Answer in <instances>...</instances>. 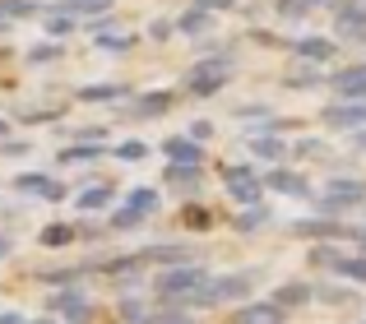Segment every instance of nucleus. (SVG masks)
<instances>
[{
	"mask_svg": "<svg viewBox=\"0 0 366 324\" xmlns=\"http://www.w3.org/2000/svg\"><path fill=\"white\" fill-rule=\"evenodd\" d=\"M287 320L292 315L274 297H246V301H237V315H232V324H287Z\"/></svg>",
	"mask_w": 366,
	"mask_h": 324,
	"instance_id": "obj_15",
	"label": "nucleus"
},
{
	"mask_svg": "<svg viewBox=\"0 0 366 324\" xmlns=\"http://www.w3.org/2000/svg\"><path fill=\"white\" fill-rule=\"evenodd\" d=\"M269 223H274V204H269V199L237 208V218H232V227H237V232H259V227H269Z\"/></svg>",
	"mask_w": 366,
	"mask_h": 324,
	"instance_id": "obj_31",
	"label": "nucleus"
},
{
	"mask_svg": "<svg viewBox=\"0 0 366 324\" xmlns=\"http://www.w3.org/2000/svg\"><path fill=\"white\" fill-rule=\"evenodd\" d=\"M9 130H14V121H5V116H0V139H5Z\"/></svg>",
	"mask_w": 366,
	"mask_h": 324,
	"instance_id": "obj_56",
	"label": "nucleus"
},
{
	"mask_svg": "<svg viewBox=\"0 0 366 324\" xmlns=\"http://www.w3.org/2000/svg\"><path fill=\"white\" fill-rule=\"evenodd\" d=\"M287 232H292L297 241H352V223H343V218H325V213L297 218Z\"/></svg>",
	"mask_w": 366,
	"mask_h": 324,
	"instance_id": "obj_11",
	"label": "nucleus"
},
{
	"mask_svg": "<svg viewBox=\"0 0 366 324\" xmlns=\"http://www.w3.org/2000/svg\"><path fill=\"white\" fill-rule=\"evenodd\" d=\"M139 260L144 269H167V264L195 260V250H190V241H153V245H139Z\"/></svg>",
	"mask_w": 366,
	"mask_h": 324,
	"instance_id": "obj_18",
	"label": "nucleus"
},
{
	"mask_svg": "<svg viewBox=\"0 0 366 324\" xmlns=\"http://www.w3.org/2000/svg\"><path fill=\"white\" fill-rule=\"evenodd\" d=\"M46 310H51L61 324H93V320H98V301L84 292V283L51 288V292H46Z\"/></svg>",
	"mask_w": 366,
	"mask_h": 324,
	"instance_id": "obj_6",
	"label": "nucleus"
},
{
	"mask_svg": "<svg viewBox=\"0 0 366 324\" xmlns=\"http://www.w3.org/2000/svg\"><path fill=\"white\" fill-rule=\"evenodd\" d=\"M320 126L330 135H348V130L366 126V98H334L320 107Z\"/></svg>",
	"mask_w": 366,
	"mask_h": 324,
	"instance_id": "obj_9",
	"label": "nucleus"
},
{
	"mask_svg": "<svg viewBox=\"0 0 366 324\" xmlns=\"http://www.w3.org/2000/svg\"><path fill=\"white\" fill-rule=\"evenodd\" d=\"M287 56H292V61L325 65V70H330L334 56H339V37H325V33H297L292 42H287Z\"/></svg>",
	"mask_w": 366,
	"mask_h": 324,
	"instance_id": "obj_12",
	"label": "nucleus"
},
{
	"mask_svg": "<svg viewBox=\"0 0 366 324\" xmlns=\"http://www.w3.org/2000/svg\"><path fill=\"white\" fill-rule=\"evenodd\" d=\"M246 153L259 162V167H274V162H287V135H255V130H246L242 135Z\"/></svg>",
	"mask_w": 366,
	"mask_h": 324,
	"instance_id": "obj_16",
	"label": "nucleus"
},
{
	"mask_svg": "<svg viewBox=\"0 0 366 324\" xmlns=\"http://www.w3.org/2000/svg\"><path fill=\"white\" fill-rule=\"evenodd\" d=\"M269 297L278 301V306L287 310V315H297V310H306V306H315V292H311V278H283Z\"/></svg>",
	"mask_w": 366,
	"mask_h": 324,
	"instance_id": "obj_19",
	"label": "nucleus"
},
{
	"mask_svg": "<svg viewBox=\"0 0 366 324\" xmlns=\"http://www.w3.org/2000/svg\"><path fill=\"white\" fill-rule=\"evenodd\" d=\"M107 158V144H93V139H70V144L56 153V167H89V162Z\"/></svg>",
	"mask_w": 366,
	"mask_h": 324,
	"instance_id": "obj_24",
	"label": "nucleus"
},
{
	"mask_svg": "<svg viewBox=\"0 0 366 324\" xmlns=\"http://www.w3.org/2000/svg\"><path fill=\"white\" fill-rule=\"evenodd\" d=\"M9 186H14L19 195L37 199V204H61V199L70 195V190H65V181H56V171H46V167H19Z\"/></svg>",
	"mask_w": 366,
	"mask_h": 324,
	"instance_id": "obj_7",
	"label": "nucleus"
},
{
	"mask_svg": "<svg viewBox=\"0 0 366 324\" xmlns=\"http://www.w3.org/2000/svg\"><path fill=\"white\" fill-rule=\"evenodd\" d=\"M352 42H357V46H366V28H357V33H352Z\"/></svg>",
	"mask_w": 366,
	"mask_h": 324,
	"instance_id": "obj_57",
	"label": "nucleus"
},
{
	"mask_svg": "<svg viewBox=\"0 0 366 324\" xmlns=\"http://www.w3.org/2000/svg\"><path fill=\"white\" fill-rule=\"evenodd\" d=\"M186 135H190V139H199V144H209V139L218 135V126H214V121H204V116H199V121H190V130H186Z\"/></svg>",
	"mask_w": 366,
	"mask_h": 324,
	"instance_id": "obj_48",
	"label": "nucleus"
},
{
	"mask_svg": "<svg viewBox=\"0 0 366 324\" xmlns=\"http://www.w3.org/2000/svg\"><path fill=\"white\" fill-rule=\"evenodd\" d=\"M0 324H28L24 310H0Z\"/></svg>",
	"mask_w": 366,
	"mask_h": 324,
	"instance_id": "obj_52",
	"label": "nucleus"
},
{
	"mask_svg": "<svg viewBox=\"0 0 366 324\" xmlns=\"http://www.w3.org/2000/svg\"><path fill=\"white\" fill-rule=\"evenodd\" d=\"M259 288V269H232V273H209L204 288L190 297V306H237V301L255 297Z\"/></svg>",
	"mask_w": 366,
	"mask_h": 324,
	"instance_id": "obj_2",
	"label": "nucleus"
},
{
	"mask_svg": "<svg viewBox=\"0 0 366 324\" xmlns=\"http://www.w3.org/2000/svg\"><path fill=\"white\" fill-rule=\"evenodd\" d=\"M162 208V190L158 186H134L125 190L117 204L107 208V232H134V227H144L153 213Z\"/></svg>",
	"mask_w": 366,
	"mask_h": 324,
	"instance_id": "obj_4",
	"label": "nucleus"
},
{
	"mask_svg": "<svg viewBox=\"0 0 366 324\" xmlns=\"http://www.w3.org/2000/svg\"><path fill=\"white\" fill-rule=\"evenodd\" d=\"M79 241V223H42L37 227V245L42 250H70Z\"/></svg>",
	"mask_w": 366,
	"mask_h": 324,
	"instance_id": "obj_29",
	"label": "nucleus"
},
{
	"mask_svg": "<svg viewBox=\"0 0 366 324\" xmlns=\"http://www.w3.org/2000/svg\"><path fill=\"white\" fill-rule=\"evenodd\" d=\"M162 158H167V162H181V167H204V162H209L204 144H199V139H190V135H167V139H162Z\"/></svg>",
	"mask_w": 366,
	"mask_h": 324,
	"instance_id": "obj_20",
	"label": "nucleus"
},
{
	"mask_svg": "<svg viewBox=\"0 0 366 324\" xmlns=\"http://www.w3.org/2000/svg\"><path fill=\"white\" fill-rule=\"evenodd\" d=\"M334 144L325 135H292L287 139V162H330Z\"/></svg>",
	"mask_w": 366,
	"mask_h": 324,
	"instance_id": "obj_21",
	"label": "nucleus"
},
{
	"mask_svg": "<svg viewBox=\"0 0 366 324\" xmlns=\"http://www.w3.org/2000/svg\"><path fill=\"white\" fill-rule=\"evenodd\" d=\"M218 181L227 186H242V181H259V162L246 158V162H218Z\"/></svg>",
	"mask_w": 366,
	"mask_h": 324,
	"instance_id": "obj_34",
	"label": "nucleus"
},
{
	"mask_svg": "<svg viewBox=\"0 0 366 324\" xmlns=\"http://www.w3.org/2000/svg\"><path fill=\"white\" fill-rule=\"evenodd\" d=\"M227 199H232L237 208H246V204H259V199H269V195H264V181H242V186H227Z\"/></svg>",
	"mask_w": 366,
	"mask_h": 324,
	"instance_id": "obj_41",
	"label": "nucleus"
},
{
	"mask_svg": "<svg viewBox=\"0 0 366 324\" xmlns=\"http://www.w3.org/2000/svg\"><path fill=\"white\" fill-rule=\"evenodd\" d=\"M311 292H315V306H357V283L348 278H334V273H325V278H311Z\"/></svg>",
	"mask_w": 366,
	"mask_h": 324,
	"instance_id": "obj_14",
	"label": "nucleus"
},
{
	"mask_svg": "<svg viewBox=\"0 0 366 324\" xmlns=\"http://www.w3.org/2000/svg\"><path fill=\"white\" fill-rule=\"evenodd\" d=\"M218 24V14H209V9H199V5H186L177 19H172V28H177V37H204L209 28Z\"/></svg>",
	"mask_w": 366,
	"mask_h": 324,
	"instance_id": "obj_28",
	"label": "nucleus"
},
{
	"mask_svg": "<svg viewBox=\"0 0 366 324\" xmlns=\"http://www.w3.org/2000/svg\"><path fill=\"white\" fill-rule=\"evenodd\" d=\"M56 135H61V139H93V144H112V130L107 126H61Z\"/></svg>",
	"mask_w": 366,
	"mask_h": 324,
	"instance_id": "obj_42",
	"label": "nucleus"
},
{
	"mask_svg": "<svg viewBox=\"0 0 366 324\" xmlns=\"http://www.w3.org/2000/svg\"><path fill=\"white\" fill-rule=\"evenodd\" d=\"M117 199H121V190L112 186V181H98V186H84L79 195H74V208H79V213H107Z\"/></svg>",
	"mask_w": 366,
	"mask_h": 324,
	"instance_id": "obj_22",
	"label": "nucleus"
},
{
	"mask_svg": "<svg viewBox=\"0 0 366 324\" xmlns=\"http://www.w3.org/2000/svg\"><path fill=\"white\" fill-rule=\"evenodd\" d=\"M107 153L117 162H149L153 144H149V139H121V144H107Z\"/></svg>",
	"mask_w": 366,
	"mask_h": 324,
	"instance_id": "obj_38",
	"label": "nucleus"
},
{
	"mask_svg": "<svg viewBox=\"0 0 366 324\" xmlns=\"http://www.w3.org/2000/svg\"><path fill=\"white\" fill-rule=\"evenodd\" d=\"M330 273H334V278H348V283H357V288H366V255H362V250H352V255H339Z\"/></svg>",
	"mask_w": 366,
	"mask_h": 324,
	"instance_id": "obj_35",
	"label": "nucleus"
},
{
	"mask_svg": "<svg viewBox=\"0 0 366 324\" xmlns=\"http://www.w3.org/2000/svg\"><path fill=\"white\" fill-rule=\"evenodd\" d=\"M130 83L121 79H107V83H84L79 93H74V102H84V107H121L125 98H130Z\"/></svg>",
	"mask_w": 366,
	"mask_h": 324,
	"instance_id": "obj_17",
	"label": "nucleus"
},
{
	"mask_svg": "<svg viewBox=\"0 0 366 324\" xmlns=\"http://www.w3.org/2000/svg\"><path fill=\"white\" fill-rule=\"evenodd\" d=\"M232 116L242 121V126H250V121L274 116V102H237V107H232Z\"/></svg>",
	"mask_w": 366,
	"mask_h": 324,
	"instance_id": "obj_45",
	"label": "nucleus"
},
{
	"mask_svg": "<svg viewBox=\"0 0 366 324\" xmlns=\"http://www.w3.org/2000/svg\"><path fill=\"white\" fill-rule=\"evenodd\" d=\"M204 278H209V264L195 255V260H181V264L158 269V278L149 283V292H153V301H186V306H190V297L204 288ZM190 310H195V306H190Z\"/></svg>",
	"mask_w": 366,
	"mask_h": 324,
	"instance_id": "obj_1",
	"label": "nucleus"
},
{
	"mask_svg": "<svg viewBox=\"0 0 366 324\" xmlns=\"http://www.w3.org/2000/svg\"><path fill=\"white\" fill-rule=\"evenodd\" d=\"M311 14V0H274V19L278 24H302Z\"/></svg>",
	"mask_w": 366,
	"mask_h": 324,
	"instance_id": "obj_43",
	"label": "nucleus"
},
{
	"mask_svg": "<svg viewBox=\"0 0 366 324\" xmlns=\"http://www.w3.org/2000/svg\"><path fill=\"white\" fill-rule=\"evenodd\" d=\"M0 208H5V199H0Z\"/></svg>",
	"mask_w": 366,
	"mask_h": 324,
	"instance_id": "obj_60",
	"label": "nucleus"
},
{
	"mask_svg": "<svg viewBox=\"0 0 366 324\" xmlns=\"http://www.w3.org/2000/svg\"><path fill=\"white\" fill-rule=\"evenodd\" d=\"M325 88H330L334 98H366V61L325 70Z\"/></svg>",
	"mask_w": 366,
	"mask_h": 324,
	"instance_id": "obj_13",
	"label": "nucleus"
},
{
	"mask_svg": "<svg viewBox=\"0 0 366 324\" xmlns=\"http://www.w3.org/2000/svg\"><path fill=\"white\" fill-rule=\"evenodd\" d=\"M84 278V264H65V269H37L33 283H42V288H70V283Z\"/></svg>",
	"mask_w": 366,
	"mask_h": 324,
	"instance_id": "obj_36",
	"label": "nucleus"
},
{
	"mask_svg": "<svg viewBox=\"0 0 366 324\" xmlns=\"http://www.w3.org/2000/svg\"><path fill=\"white\" fill-rule=\"evenodd\" d=\"M177 102H181V88H149V93H130L125 111L134 121H162V116L177 111Z\"/></svg>",
	"mask_w": 366,
	"mask_h": 324,
	"instance_id": "obj_10",
	"label": "nucleus"
},
{
	"mask_svg": "<svg viewBox=\"0 0 366 324\" xmlns=\"http://www.w3.org/2000/svg\"><path fill=\"white\" fill-rule=\"evenodd\" d=\"M42 0H0V33L5 28H14L19 19H33V14H42Z\"/></svg>",
	"mask_w": 366,
	"mask_h": 324,
	"instance_id": "obj_33",
	"label": "nucleus"
},
{
	"mask_svg": "<svg viewBox=\"0 0 366 324\" xmlns=\"http://www.w3.org/2000/svg\"><path fill=\"white\" fill-rule=\"evenodd\" d=\"M65 56V42H56V37H42V42H33L24 51V65H33V70H46V65H56Z\"/></svg>",
	"mask_w": 366,
	"mask_h": 324,
	"instance_id": "obj_32",
	"label": "nucleus"
},
{
	"mask_svg": "<svg viewBox=\"0 0 366 324\" xmlns=\"http://www.w3.org/2000/svg\"><path fill=\"white\" fill-rule=\"evenodd\" d=\"M134 46H139V33H125V28H112V33L93 37V51H98V56H117V61H121V56H130Z\"/></svg>",
	"mask_w": 366,
	"mask_h": 324,
	"instance_id": "obj_30",
	"label": "nucleus"
},
{
	"mask_svg": "<svg viewBox=\"0 0 366 324\" xmlns=\"http://www.w3.org/2000/svg\"><path fill=\"white\" fill-rule=\"evenodd\" d=\"M65 111H70V107H24L14 121H19V126H61Z\"/></svg>",
	"mask_w": 366,
	"mask_h": 324,
	"instance_id": "obj_39",
	"label": "nucleus"
},
{
	"mask_svg": "<svg viewBox=\"0 0 366 324\" xmlns=\"http://www.w3.org/2000/svg\"><path fill=\"white\" fill-rule=\"evenodd\" d=\"M181 227H190V232H209V227H214V208L186 204V208H181Z\"/></svg>",
	"mask_w": 366,
	"mask_h": 324,
	"instance_id": "obj_44",
	"label": "nucleus"
},
{
	"mask_svg": "<svg viewBox=\"0 0 366 324\" xmlns=\"http://www.w3.org/2000/svg\"><path fill=\"white\" fill-rule=\"evenodd\" d=\"M149 310H153V297H121L117 301L121 324H149Z\"/></svg>",
	"mask_w": 366,
	"mask_h": 324,
	"instance_id": "obj_37",
	"label": "nucleus"
},
{
	"mask_svg": "<svg viewBox=\"0 0 366 324\" xmlns=\"http://www.w3.org/2000/svg\"><path fill=\"white\" fill-rule=\"evenodd\" d=\"M232 74L237 70H204V65H186V74H181V98H218V93L232 88Z\"/></svg>",
	"mask_w": 366,
	"mask_h": 324,
	"instance_id": "obj_8",
	"label": "nucleus"
},
{
	"mask_svg": "<svg viewBox=\"0 0 366 324\" xmlns=\"http://www.w3.org/2000/svg\"><path fill=\"white\" fill-rule=\"evenodd\" d=\"M42 33L56 37V42H65V37L79 33V14H74L70 5H46L42 9Z\"/></svg>",
	"mask_w": 366,
	"mask_h": 324,
	"instance_id": "obj_23",
	"label": "nucleus"
},
{
	"mask_svg": "<svg viewBox=\"0 0 366 324\" xmlns=\"http://www.w3.org/2000/svg\"><path fill=\"white\" fill-rule=\"evenodd\" d=\"M162 186H172L177 195H199V186H204V167H181V162H167V167H162Z\"/></svg>",
	"mask_w": 366,
	"mask_h": 324,
	"instance_id": "obj_26",
	"label": "nucleus"
},
{
	"mask_svg": "<svg viewBox=\"0 0 366 324\" xmlns=\"http://www.w3.org/2000/svg\"><path fill=\"white\" fill-rule=\"evenodd\" d=\"M9 255H14V236L0 232V260H9Z\"/></svg>",
	"mask_w": 366,
	"mask_h": 324,
	"instance_id": "obj_53",
	"label": "nucleus"
},
{
	"mask_svg": "<svg viewBox=\"0 0 366 324\" xmlns=\"http://www.w3.org/2000/svg\"><path fill=\"white\" fill-rule=\"evenodd\" d=\"M306 204H311L315 213H325V218H343V213H352V208H366V176L334 171V176L325 181V190H315Z\"/></svg>",
	"mask_w": 366,
	"mask_h": 324,
	"instance_id": "obj_3",
	"label": "nucleus"
},
{
	"mask_svg": "<svg viewBox=\"0 0 366 324\" xmlns=\"http://www.w3.org/2000/svg\"><path fill=\"white\" fill-rule=\"evenodd\" d=\"M352 241H357V250L366 255V223H362V227H352Z\"/></svg>",
	"mask_w": 366,
	"mask_h": 324,
	"instance_id": "obj_54",
	"label": "nucleus"
},
{
	"mask_svg": "<svg viewBox=\"0 0 366 324\" xmlns=\"http://www.w3.org/2000/svg\"><path fill=\"white\" fill-rule=\"evenodd\" d=\"M190 5L209 9V14H232V9H237V0H190Z\"/></svg>",
	"mask_w": 366,
	"mask_h": 324,
	"instance_id": "obj_49",
	"label": "nucleus"
},
{
	"mask_svg": "<svg viewBox=\"0 0 366 324\" xmlns=\"http://www.w3.org/2000/svg\"><path fill=\"white\" fill-rule=\"evenodd\" d=\"M56 5H70L79 19H89V14H102V9H112L117 0H56Z\"/></svg>",
	"mask_w": 366,
	"mask_h": 324,
	"instance_id": "obj_47",
	"label": "nucleus"
},
{
	"mask_svg": "<svg viewBox=\"0 0 366 324\" xmlns=\"http://www.w3.org/2000/svg\"><path fill=\"white\" fill-rule=\"evenodd\" d=\"M186 324H204V320H195V315H190V320H186Z\"/></svg>",
	"mask_w": 366,
	"mask_h": 324,
	"instance_id": "obj_59",
	"label": "nucleus"
},
{
	"mask_svg": "<svg viewBox=\"0 0 366 324\" xmlns=\"http://www.w3.org/2000/svg\"><path fill=\"white\" fill-rule=\"evenodd\" d=\"M0 158H5V162L33 158V139H14V135H5V139H0Z\"/></svg>",
	"mask_w": 366,
	"mask_h": 324,
	"instance_id": "obj_46",
	"label": "nucleus"
},
{
	"mask_svg": "<svg viewBox=\"0 0 366 324\" xmlns=\"http://www.w3.org/2000/svg\"><path fill=\"white\" fill-rule=\"evenodd\" d=\"M28 324H61V320H56L51 310H46V315H28Z\"/></svg>",
	"mask_w": 366,
	"mask_h": 324,
	"instance_id": "obj_55",
	"label": "nucleus"
},
{
	"mask_svg": "<svg viewBox=\"0 0 366 324\" xmlns=\"http://www.w3.org/2000/svg\"><path fill=\"white\" fill-rule=\"evenodd\" d=\"M283 88L292 93H311V88H325V65H306V61H292L283 74Z\"/></svg>",
	"mask_w": 366,
	"mask_h": 324,
	"instance_id": "obj_27",
	"label": "nucleus"
},
{
	"mask_svg": "<svg viewBox=\"0 0 366 324\" xmlns=\"http://www.w3.org/2000/svg\"><path fill=\"white\" fill-rule=\"evenodd\" d=\"M259 181H264V195L297 199V204H306V199L315 195V186H311V176H306L302 162H274V167H259Z\"/></svg>",
	"mask_w": 366,
	"mask_h": 324,
	"instance_id": "obj_5",
	"label": "nucleus"
},
{
	"mask_svg": "<svg viewBox=\"0 0 366 324\" xmlns=\"http://www.w3.org/2000/svg\"><path fill=\"white\" fill-rule=\"evenodd\" d=\"M339 255H343V250H339V241H311V250H306V264H311V269H325V273H330Z\"/></svg>",
	"mask_w": 366,
	"mask_h": 324,
	"instance_id": "obj_40",
	"label": "nucleus"
},
{
	"mask_svg": "<svg viewBox=\"0 0 366 324\" xmlns=\"http://www.w3.org/2000/svg\"><path fill=\"white\" fill-rule=\"evenodd\" d=\"M330 19L343 37H352L357 28H366V0H330Z\"/></svg>",
	"mask_w": 366,
	"mask_h": 324,
	"instance_id": "obj_25",
	"label": "nucleus"
},
{
	"mask_svg": "<svg viewBox=\"0 0 366 324\" xmlns=\"http://www.w3.org/2000/svg\"><path fill=\"white\" fill-rule=\"evenodd\" d=\"M362 324H366V320H362Z\"/></svg>",
	"mask_w": 366,
	"mask_h": 324,
	"instance_id": "obj_61",
	"label": "nucleus"
},
{
	"mask_svg": "<svg viewBox=\"0 0 366 324\" xmlns=\"http://www.w3.org/2000/svg\"><path fill=\"white\" fill-rule=\"evenodd\" d=\"M311 9H330V0H311Z\"/></svg>",
	"mask_w": 366,
	"mask_h": 324,
	"instance_id": "obj_58",
	"label": "nucleus"
},
{
	"mask_svg": "<svg viewBox=\"0 0 366 324\" xmlns=\"http://www.w3.org/2000/svg\"><path fill=\"white\" fill-rule=\"evenodd\" d=\"M149 37H158V42H162V37H177V28H172V19H158V24L149 28Z\"/></svg>",
	"mask_w": 366,
	"mask_h": 324,
	"instance_id": "obj_50",
	"label": "nucleus"
},
{
	"mask_svg": "<svg viewBox=\"0 0 366 324\" xmlns=\"http://www.w3.org/2000/svg\"><path fill=\"white\" fill-rule=\"evenodd\" d=\"M348 144L357 148V153H366V126L362 130H348Z\"/></svg>",
	"mask_w": 366,
	"mask_h": 324,
	"instance_id": "obj_51",
	"label": "nucleus"
}]
</instances>
